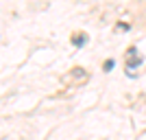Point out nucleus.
<instances>
[{"label":"nucleus","mask_w":146,"mask_h":140,"mask_svg":"<svg viewBox=\"0 0 146 140\" xmlns=\"http://www.w3.org/2000/svg\"><path fill=\"white\" fill-rule=\"evenodd\" d=\"M142 64V57L137 55V50L135 48H129V61H127V66L129 68H137Z\"/></svg>","instance_id":"f257e3e1"},{"label":"nucleus","mask_w":146,"mask_h":140,"mask_svg":"<svg viewBox=\"0 0 146 140\" xmlns=\"http://www.w3.org/2000/svg\"><path fill=\"white\" fill-rule=\"evenodd\" d=\"M83 44H85V37H83V35H79V37H74V46H76V48H81V46H83Z\"/></svg>","instance_id":"f03ea898"},{"label":"nucleus","mask_w":146,"mask_h":140,"mask_svg":"<svg viewBox=\"0 0 146 140\" xmlns=\"http://www.w3.org/2000/svg\"><path fill=\"white\" fill-rule=\"evenodd\" d=\"M105 70H107V72L113 70V59H107V61H105Z\"/></svg>","instance_id":"7ed1b4c3"}]
</instances>
